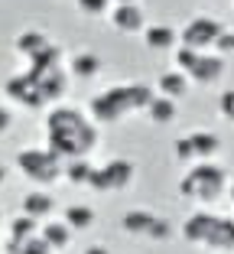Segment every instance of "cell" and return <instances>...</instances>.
Wrapping results in <instances>:
<instances>
[{
    "instance_id": "cell-22",
    "label": "cell",
    "mask_w": 234,
    "mask_h": 254,
    "mask_svg": "<svg viewBox=\"0 0 234 254\" xmlns=\"http://www.w3.org/2000/svg\"><path fill=\"white\" fill-rule=\"evenodd\" d=\"M176 114H179L176 101H169V98H163V95H156L150 101V108H146V118H150L153 124H173Z\"/></svg>"
},
{
    "instance_id": "cell-9",
    "label": "cell",
    "mask_w": 234,
    "mask_h": 254,
    "mask_svg": "<svg viewBox=\"0 0 234 254\" xmlns=\"http://www.w3.org/2000/svg\"><path fill=\"white\" fill-rule=\"evenodd\" d=\"M134 176H137L134 160L117 157V160H107L104 166H94L88 186L94 189V192H121V189H127L130 183H134Z\"/></svg>"
},
{
    "instance_id": "cell-7",
    "label": "cell",
    "mask_w": 234,
    "mask_h": 254,
    "mask_svg": "<svg viewBox=\"0 0 234 254\" xmlns=\"http://www.w3.org/2000/svg\"><path fill=\"white\" fill-rule=\"evenodd\" d=\"M221 33H225V23L221 20H215V16H208V13H198L179 30V46L198 49V53H212Z\"/></svg>"
},
{
    "instance_id": "cell-23",
    "label": "cell",
    "mask_w": 234,
    "mask_h": 254,
    "mask_svg": "<svg viewBox=\"0 0 234 254\" xmlns=\"http://www.w3.org/2000/svg\"><path fill=\"white\" fill-rule=\"evenodd\" d=\"M91 173H94L91 160H68L65 163V183H72V186H88Z\"/></svg>"
},
{
    "instance_id": "cell-10",
    "label": "cell",
    "mask_w": 234,
    "mask_h": 254,
    "mask_svg": "<svg viewBox=\"0 0 234 254\" xmlns=\"http://www.w3.org/2000/svg\"><path fill=\"white\" fill-rule=\"evenodd\" d=\"M3 95L13 101V105L26 108V111H36V108H46L49 101H46L43 88H39V82L33 78L30 72H20V75H10L7 85H3Z\"/></svg>"
},
{
    "instance_id": "cell-24",
    "label": "cell",
    "mask_w": 234,
    "mask_h": 254,
    "mask_svg": "<svg viewBox=\"0 0 234 254\" xmlns=\"http://www.w3.org/2000/svg\"><path fill=\"white\" fill-rule=\"evenodd\" d=\"M75 7L82 10L85 16H107L111 13V0H75Z\"/></svg>"
},
{
    "instance_id": "cell-19",
    "label": "cell",
    "mask_w": 234,
    "mask_h": 254,
    "mask_svg": "<svg viewBox=\"0 0 234 254\" xmlns=\"http://www.w3.org/2000/svg\"><path fill=\"white\" fill-rule=\"evenodd\" d=\"M68 72L75 75V78H98L101 75V56L82 49V53H75L68 59Z\"/></svg>"
},
{
    "instance_id": "cell-14",
    "label": "cell",
    "mask_w": 234,
    "mask_h": 254,
    "mask_svg": "<svg viewBox=\"0 0 234 254\" xmlns=\"http://www.w3.org/2000/svg\"><path fill=\"white\" fill-rule=\"evenodd\" d=\"M192 88L189 75L182 72V68H166V72H159L156 78V95L169 98V101H179V98H186Z\"/></svg>"
},
{
    "instance_id": "cell-15",
    "label": "cell",
    "mask_w": 234,
    "mask_h": 254,
    "mask_svg": "<svg viewBox=\"0 0 234 254\" xmlns=\"http://www.w3.org/2000/svg\"><path fill=\"white\" fill-rule=\"evenodd\" d=\"M52 212H55V199L49 189H33V192L23 195V215L46 222V218H52Z\"/></svg>"
},
{
    "instance_id": "cell-25",
    "label": "cell",
    "mask_w": 234,
    "mask_h": 254,
    "mask_svg": "<svg viewBox=\"0 0 234 254\" xmlns=\"http://www.w3.org/2000/svg\"><path fill=\"white\" fill-rule=\"evenodd\" d=\"M212 53H218L221 59H225V56H234V30H225V33H221Z\"/></svg>"
},
{
    "instance_id": "cell-30",
    "label": "cell",
    "mask_w": 234,
    "mask_h": 254,
    "mask_svg": "<svg viewBox=\"0 0 234 254\" xmlns=\"http://www.w3.org/2000/svg\"><path fill=\"white\" fill-rule=\"evenodd\" d=\"M3 183H7V166L0 163V186H3Z\"/></svg>"
},
{
    "instance_id": "cell-27",
    "label": "cell",
    "mask_w": 234,
    "mask_h": 254,
    "mask_svg": "<svg viewBox=\"0 0 234 254\" xmlns=\"http://www.w3.org/2000/svg\"><path fill=\"white\" fill-rule=\"evenodd\" d=\"M218 111L225 114L228 121H234V88L221 91V98H218Z\"/></svg>"
},
{
    "instance_id": "cell-29",
    "label": "cell",
    "mask_w": 234,
    "mask_h": 254,
    "mask_svg": "<svg viewBox=\"0 0 234 254\" xmlns=\"http://www.w3.org/2000/svg\"><path fill=\"white\" fill-rule=\"evenodd\" d=\"M85 254H111V251H107L104 245H91V248H88V251H85Z\"/></svg>"
},
{
    "instance_id": "cell-28",
    "label": "cell",
    "mask_w": 234,
    "mask_h": 254,
    "mask_svg": "<svg viewBox=\"0 0 234 254\" xmlns=\"http://www.w3.org/2000/svg\"><path fill=\"white\" fill-rule=\"evenodd\" d=\"M10 124H13V114H10V108L3 105V101H0V137H3V134L10 130Z\"/></svg>"
},
{
    "instance_id": "cell-26",
    "label": "cell",
    "mask_w": 234,
    "mask_h": 254,
    "mask_svg": "<svg viewBox=\"0 0 234 254\" xmlns=\"http://www.w3.org/2000/svg\"><path fill=\"white\" fill-rule=\"evenodd\" d=\"M16 254H55V251H52V248H49V245H46V241L36 235V238H30V241H26V245H23Z\"/></svg>"
},
{
    "instance_id": "cell-3",
    "label": "cell",
    "mask_w": 234,
    "mask_h": 254,
    "mask_svg": "<svg viewBox=\"0 0 234 254\" xmlns=\"http://www.w3.org/2000/svg\"><path fill=\"white\" fill-rule=\"evenodd\" d=\"M228 170L215 160H202V163H192L189 170L182 173L179 180V195L189 202H198V205H212L221 195H228Z\"/></svg>"
},
{
    "instance_id": "cell-1",
    "label": "cell",
    "mask_w": 234,
    "mask_h": 254,
    "mask_svg": "<svg viewBox=\"0 0 234 254\" xmlns=\"http://www.w3.org/2000/svg\"><path fill=\"white\" fill-rule=\"evenodd\" d=\"M46 147L65 163L88 160V153L98 147V124L75 105H55L46 114Z\"/></svg>"
},
{
    "instance_id": "cell-16",
    "label": "cell",
    "mask_w": 234,
    "mask_h": 254,
    "mask_svg": "<svg viewBox=\"0 0 234 254\" xmlns=\"http://www.w3.org/2000/svg\"><path fill=\"white\" fill-rule=\"evenodd\" d=\"M143 46L153 49V53H169V49L179 46V30H173L166 23H153V26L143 30Z\"/></svg>"
},
{
    "instance_id": "cell-11",
    "label": "cell",
    "mask_w": 234,
    "mask_h": 254,
    "mask_svg": "<svg viewBox=\"0 0 234 254\" xmlns=\"http://www.w3.org/2000/svg\"><path fill=\"white\" fill-rule=\"evenodd\" d=\"M215 225H218V215H215V212H208V209L192 212V215L182 222V238L189 241V245L208 248V241H212V235H215Z\"/></svg>"
},
{
    "instance_id": "cell-32",
    "label": "cell",
    "mask_w": 234,
    "mask_h": 254,
    "mask_svg": "<svg viewBox=\"0 0 234 254\" xmlns=\"http://www.w3.org/2000/svg\"><path fill=\"white\" fill-rule=\"evenodd\" d=\"M228 199H231V205H234V183L228 186Z\"/></svg>"
},
{
    "instance_id": "cell-2",
    "label": "cell",
    "mask_w": 234,
    "mask_h": 254,
    "mask_svg": "<svg viewBox=\"0 0 234 254\" xmlns=\"http://www.w3.org/2000/svg\"><path fill=\"white\" fill-rule=\"evenodd\" d=\"M156 98V91L143 82H121L111 88L98 91L88 101V114L94 124H117V121L130 118L137 111H146L150 101Z\"/></svg>"
},
{
    "instance_id": "cell-5",
    "label": "cell",
    "mask_w": 234,
    "mask_h": 254,
    "mask_svg": "<svg viewBox=\"0 0 234 254\" xmlns=\"http://www.w3.org/2000/svg\"><path fill=\"white\" fill-rule=\"evenodd\" d=\"M176 68L189 75V82L195 85H218L225 78V59L218 53H198V49H186V46H176Z\"/></svg>"
},
{
    "instance_id": "cell-31",
    "label": "cell",
    "mask_w": 234,
    "mask_h": 254,
    "mask_svg": "<svg viewBox=\"0 0 234 254\" xmlns=\"http://www.w3.org/2000/svg\"><path fill=\"white\" fill-rule=\"evenodd\" d=\"M0 251H3V218H0Z\"/></svg>"
},
{
    "instance_id": "cell-17",
    "label": "cell",
    "mask_w": 234,
    "mask_h": 254,
    "mask_svg": "<svg viewBox=\"0 0 234 254\" xmlns=\"http://www.w3.org/2000/svg\"><path fill=\"white\" fill-rule=\"evenodd\" d=\"M39 238L52 248V251H62V248H68V241H72V228H68L62 218H46V222L39 225Z\"/></svg>"
},
{
    "instance_id": "cell-33",
    "label": "cell",
    "mask_w": 234,
    "mask_h": 254,
    "mask_svg": "<svg viewBox=\"0 0 234 254\" xmlns=\"http://www.w3.org/2000/svg\"><path fill=\"white\" fill-rule=\"evenodd\" d=\"M114 7H117V3H137V0H111Z\"/></svg>"
},
{
    "instance_id": "cell-13",
    "label": "cell",
    "mask_w": 234,
    "mask_h": 254,
    "mask_svg": "<svg viewBox=\"0 0 234 254\" xmlns=\"http://www.w3.org/2000/svg\"><path fill=\"white\" fill-rule=\"evenodd\" d=\"M39 225H43V222H36V218H30V215H23V212H20V215H16L13 222L7 225L3 251H7V254H16V251H20V248L26 245L30 238H36V235H39Z\"/></svg>"
},
{
    "instance_id": "cell-6",
    "label": "cell",
    "mask_w": 234,
    "mask_h": 254,
    "mask_svg": "<svg viewBox=\"0 0 234 254\" xmlns=\"http://www.w3.org/2000/svg\"><path fill=\"white\" fill-rule=\"evenodd\" d=\"M121 228L134 238H150V241H169L173 238V225L169 218L156 215L150 209H127L121 215Z\"/></svg>"
},
{
    "instance_id": "cell-12",
    "label": "cell",
    "mask_w": 234,
    "mask_h": 254,
    "mask_svg": "<svg viewBox=\"0 0 234 254\" xmlns=\"http://www.w3.org/2000/svg\"><path fill=\"white\" fill-rule=\"evenodd\" d=\"M111 26L124 36H137V33L146 30V16L140 3H117L111 7Z\"/></svg>"
},
{
    "instance_id": "cell-20",
    "label": "cell",
    "mask_w": 234,
    "mask_h": 254,
    "mask_svg": "<svg viewBox=\"0 0 234 254\" xmlns=\"http://www.w3.org/2000/svg\"><path fill=\"white\" fill-rule=\"evenodd\" d=\"M62 222H65L72 232H85V228H91V225L98 222V212L91 209V205L72 202V205H65V215H62Z\"/></svg>"
},
{
    "instance_id": "cell-18",
    "label": "cell",
    "mask_w": 234,
    "mask_h": 254,
    "mask_svg": "<svg viewBox=\"0 0 234 254\" xmlns=\"http://www.w3.org/2000/svg\"><path fill=\"white\" fill-rule=\"evenodd\" d=\"M46 46H49V36H46L43 30H23L20 36L13 39V49H16V56H23L26 62H30V59H36V56L43 53Z\"/></svg>"
},
{
    "instance_id": "cell-34",
    "label": "cell",
    "mask_w": 234,
    "mask_h": 254,
    "mask_svg": "<svg viewBox=\"0 0 234 254\" xmlns=\"http://www.w3.org/2000/svg\"><path fill=\"white\" fill-rule=\"evenodd\" d=\"M231 7H234V0H231Z\"/></svg>"
},
{
    "instance_id": "cell-4",
    "label": "cell",
    "mask_w": 234,
    "mask_h": 254,
    "mask_svg": "<svg viewBox=\"0 0 234 254\" xmlns=\"http://www.w3.org/2000/svg\"><path fill=\"white\" fill-rule=\"evenodd\" d=\"M13 163L30 183H36V189L55 186L59 180H65V160L55 157L49 147H23L13 157Z\"/></svg>"
},
{
    "instance_id": "cell-21",
    "label": "cell",
    "mask_w": 234,
    "mask_h": 254,
    "mask_svg": "<svg viewBox=\"0 0 234 254\" xmlns=\"http://www.w3.org/2000/svg\"><path fill=\"white\" fill-rule=\"evenodd\" d=\"M208 248H215V251H234V218L231 215H218V225H215V235L208 241Z\"/></svg>"
},
{
    "instance_id": "cell-8",
    "label": "cell",
    "mask_w": 234,
    "mask_h": 254,
    "mask_svg": "<svg viewBox=\"0 0 234 254\" xmlns=\"http://www.w3.org/2000/svg\"><path fill=\"white\" fill-rule=\"evenodd\" d=\"M221 150V137L212 130H192V134L179 137L173 143V157L179 163H202V160H215V153Z\"/></svg>"
}]
</instances>
